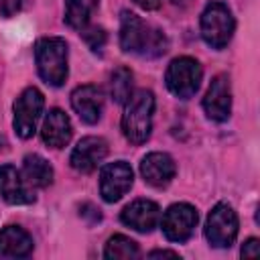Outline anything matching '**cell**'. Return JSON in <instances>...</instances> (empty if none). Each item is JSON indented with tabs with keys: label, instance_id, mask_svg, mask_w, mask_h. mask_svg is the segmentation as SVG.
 Segmentation results:
<instances>
[{
	"label": "cell",
	"instance_id": "cell-1",
	"mask_svg": "<svg viewBox=\"0 0 260 260\" xmlns=\"http://www.w3.org/2000/svg\"><path fill=\"white\" fill-rule=\"evenodd\" d=\"M120 47L126 53H138L146 57H158L167 53L169 41L162 30L146 24L138 14L122 10L120 16Z\"/></svg>",
	"mask_w": 260,
	"mask_h": 260
},
{
	"label": "cell",
	"instance_id": "cell-2",
	"mask_svg": "<svg viewBox=\"0 0 260 260\" xmlns=\"http://www.w3.org/2000/svg\"><path fill=\"white\" fill-rule=\"evenodd\" d=\"M154 104V93L148 89H138L124 102L122 132L132 144H142L150 138Z\"/></svg>",
	"mask_w": 260,
	"mask_h": 260
},
{
	"label": "cell",
	"instance_id": "cell-3",
	"mask_svg": "<svg viewBox=\"0 0 260 260\" xmlns=\"http://www.w3.org/2000/svg\"><path fill=\"white\" fill-rule=\"evenodd\" d=\"M37 71L41 79L59 87L67 79V43L59 37H45L35 45Z\"/></svg>",
	"mask_w": 260,
	"mask_h": 260
},
{
	"label": "cell",
	"instance_id": "cell-4",
	"mask_svg": "<svg viewBox=\"0 0 260 260\" xmlns=\"http://www.w3.org/2000/svg\"><path fill=\"white\" fill-rule=\"evenodd\" d=\"M199 28H201L203 41L209 47L223 49L232 41V35H234V28H236V20H234L232 10L223 2H209L201 12Z\"/></svg>",
	"mask_w": 260,
	"mask_h": 260
},
{
	"label": "cell",
	"instance_id": "cell-5",
	"mask_svg": "<svg viewBox=\"0 0 260 260\" xmlns=\"http://www.w3.org/2000/svg\"><path fill=\"white\" fill-rule=\"evenodd\" d=\"M201 77H203V69H201L199 61L193 57L173 59L165 73L169 91L181 100H189L197 93V89L201 85Z\"/></svg>",
	"mask_w": 260,
	"mask_h": 260
},
{
	"label": "cell",
	"instance_id": "cell-6",
	"mask_svg": "<svg viewBox=\"0 0 260 260\" xmlns=\"http://www.w3.org/2000/svg\"><path fill=\"white\" fill-rule=\"evenodd\" d=\"M238 236V215L232 205L217 203L205 221V238L213 248H230Z\"/></svg>",
	"mask_w": 260,
	"mask_h": 260
},
{
	"label": "cell",
	"instance_id": "cell-7",
	"mask_svg": "<svg viewBox=\"0 0 260 260\" xmlns=\"http://www.w3.org/2000/svg\"><path fill=\"white\" fill-rule=\"evenodd\" d=\"M45 98L37 87H26L14 102V130L20 138H30L43 114Z\"/></svg>",
	"mask_w": 260,
	"mask_h": 260
},
{
	"label": "cell",
	"instance_id": "cell-8",
	"mask_svg": "<svg viewBox=\"0 0 260 260\" xmlns=\"http://www.w3.org/2000/svg\"><path fill=\"white\" fill-rule=\"evenodd\" d=\"M197 209L189 203H173L162 213V234L171 242H185L191 238L195 225H197Z\"/></svg>",
	"mask_w": 260,
	"mask_h": 260
},
{
	"label": "cell",
	"instance_id": "cell-9",
	"mask_svg": "<svg viewBox=\"0 0 260 260\" xmlns=\"http://www.w3.org/2000/svg\"><path fill=\"white\" fill-rule=\"evenodd\" d=\"M132 169L124 160L108 162L100 173V195L106 203L120 201L132 187Z\"/></svg>",
	"mask_w": 260,
	"mask_h": 260
},
{
	"label": "cell",
	"instance_id": "cell-10",
	"mask_svg": "<svg viewBox=\"0 0 260 260\" xmlns=\"http://www.w3.org/2000/svg\"><path fill=\"white\" fill-rule=\"evenodd\" d=\"M203 110L209 120L225 122L232 112V83L225 73H219L211 79L207 93L203 98Z\"/></svg>",
	"mask_w": 260,
	"mask_h": 260
},
{
	"label": "cell",
	"instance_id": "cell-11",
	"mask_svg": "<svg viewBox=\"0 0 260 260\" xmlns=\"http://www.w3.org/2000/svg\"><path fill=\"white\" fill-rule=\"evenodd\" d=\"M71 108L85 124H95L104 112V91L93 83H85L73 89Z\"/></svg>",
	"mask_w": 260,
	"mask_h": 260
},
{
	"label": "cell",
	"instance_id": "cell-12",
	"mask_svg": "<svg viewBox=\"0 0 260 260\" xmlns=\"http://www.w3.org/2000/svg\"><path fill=\"white\" fill-rule=\"evenodd\" d=\"M108 154V142L102 136H85L71 152V167L77 173H91Z\"/></svg>",
	"mask_w": 260,
	"mask_h": 260
},
{
	"label": "cell",
	"instance_id": "cell-13",
	"mask_svg": "<svg viewBox=\"0 0 260 260\" xmlns=\"http://www.w3.org/2000/svg\"><path fill=\"white\" fill-rule=\"evenodd\" d=\"M120 219H122L124 225L132 228L136 232L148 234L156 228V223L160 219V209L150 199H136V201H132L130 205H126L122 209Z\"/></svg>",
	"mask_w": 260,
	"mask_h": 260
},
{
	"label": "cell",
	"instance_id": "cell-14",
	"mask_svg": "<svg viewBox=\"0 0 260 260\" xmlns=\"http://www.w3.org/2000/svg\"><path fill=\"white\" fill-rule=\"evenodd\" d=\"M0 197L12 205H26L35 201L30 185L12 165H0Z\"/></svg>",
	"mask_w": 260,
	"mask_h": 260
},
{
	"label": "cell",
	"instance_id": "cell-15",
	"mask_svg": "<svg viewBox=\"0 0 260 260\" xmlns=\"http://www.w3.org/2000/svg\"><path fill=\"white\" fill-rule=\"evenodd\" d=\"M175 173H177L175 160L167 152H150L140 162V175L144 183L156 189L167 187L175 179Z\"/></svg>",
	"mask_w": 260,
	"mask_h": 260
},
{
	"label": "cell",
	"instance_id": "cell-16",
	"mask_svg": "<svg viewBox=\"0 0 260 260\" xmlns=\"http://www.w3.org/2000/svg\"><path fill=\"white\" fill-rule=\"evenodd\" d=\"M71 134H73V128H71L69 116L59 108L49 110L41 128L43 142L51 148H63L71 140Z\"/></svg>",
	"mask_w": 260,
	"mask_h": 260
},
{
	"label": "cell",
	"instance_id": "cell-17",
	"mask_svg": "<svg viewBox=\"0 0 260 260\" xmlns=\"http://www.w3.org/2000/svg\"><path fill=\"white\" fill-rule=\"evenodd\" d=\"M32 252V238L20 225H6L0 232V256L24 258Z\"/></svg>",
	"mask_w": 260,
	"mask_h": 260
},
{
	"label": "cell",
	"instance_id": "cell-18",
	"mask_svg": "<svg viewBox=\"0 0 260 260\" xmlns=\"http://www.w3.org/2000/svg\"><path fill=\"white\" fill-rule=\"evenodd\" d=\"M22 177L30 187H49L53 183V167L41 154H26L22 160Z\"/></svg>",
	"mask_w": 260,
	"mask_h": 260
},
{
	"label": "cell",
	"instance_id": "cell-19",
	"mask_svg": "<svg viewBox=\"0 0 260 260\" xmlns=\"http://www.w3.org/2000/svg\"><path fill=\"white\" fill-rule=\"evenodd\" d=\"M100 0H65V22L71 28L81 30L87 26L91 12L98 8Z\"/></svg>",
	"mask_w": 260,
	"mask_h": 260
},
{
	"label": "cell",
	"instance_id": "cell-20",
	"mask_svg": "<svg viewBox=\"0 0 260 260\" xmlns=\"http://www.w3.org/2000/svg\"><path fill=\"white\" fill-rule=\"evenodd\" d=\"M140 250H138V244L122 234H116L108 240L106 248H104V258H110V260H128V258H138Z\"/></svg>",
	"mask_w": 260,
	"mask_h": 260
},
{
	"label": "cell",
	"instance_id": "cell-21",
	"mask_svg": "<svg viewBox=\"0 0 260 260\" xmlns=\"http://www.w3.org/2000/svg\"><path fill=\"white\" fill-rule=\"evenodd\" d=\"M132 93V71L128 67L114 69L110 77V95L116 104H124Z\"/></svg>",
	"mask_w": 260,
	"mask_h": 260
},
{
	"label": "cell",
	"instance_id": "cell-22",
	"mask_svg": "<svg viewBox=\"0 0 260 260\" xmlns=\"http://www.w3.org/2000/svg\"><path fill=\"white\" fill-rule=\"evenodd\" d=\"M81 37L85 41V45L93 51V53H102L106 41H108V35L102 26H83L81 28Z\"/></svg>",
	"mask_w": 260,
	"mask_h": 260
},
{
	"label": "cell",
	"instance_id": "cell-23",
	"mask_svg": "<svg viewBox=\"0 0 260 260\" xmlns=\"http://www.w3.org/2000/svg\"><path fill=\"white\" fill-rule=\"evenodd\" d=\"M22 4H24V0H0V14L4 18H10L22 8Z\"/></svg>",
	"mask_w": 260,
	"mask_h": 260
},
{
	"label": "cell",
	"instance_id": "cell-24",
	"mask_svg": "<svg viewBox=\"0 0 260 260\" xmlns=\"http://www.w3.org/2000/svg\"><path fill=\"white\" fill-rule=\"evenodd\" d=\"M242 258H258V254H260V242L256 240V238H250V240H246V244L242 246Z\"/></svg>",
	"mask_w": 260,
	"mask_h": 260
},
{
	"label": "cell",
	"instance_id": "cell-25",
	"mask_svg": "<svg viewBox=\"0 0 260 260\" xmlns=\"http://www.w3.org/2000/svg\"><path fill=\"white\" fill-rule=\"evenodd\" d=\"M132 2L142 10H156L160 6V0H132Z\"/></svg>",
	"mask_w": 260,
	"mask_h": 260
},
{
	"label": "cell",
	"instance_id": "cell-26",
	"mask_svg": "<svg viewBox=\"0 0 260 260\" xmlns=\"http://www.w3.org/2000/svg\"><path fill=\"white\" fill-rule=\"evenodd\" d=\"M179 258V254L177 252H173V250H152L150 254H148V258Z\"/></svg>",
	"mask_w": 260,
	"mask_h": 260
},
{
	"label": "cell",
	"instance_id": "cell-27",
	"mask_svg": "<svg viewBox=\"0 0 260 260\" xmlns=\"http://www.w3.org/2000/svg\"><path fill=\"white\" fill-rule=\"evenodd\" d=\"M171 2H173L175 6H187V4L191 2V0H171Z\"/></svg>",
	"mask_w": 260,
	"mask_h": 260
}]
</instances>
